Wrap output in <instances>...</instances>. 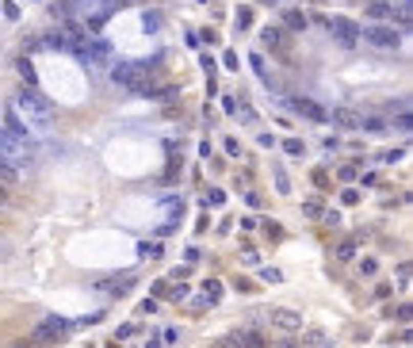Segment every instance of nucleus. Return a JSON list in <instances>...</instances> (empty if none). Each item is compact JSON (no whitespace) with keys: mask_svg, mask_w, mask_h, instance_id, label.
Masks as SVG:
<instances>
[{"mask_svg":"<svg viewBox=\"0 0 413 348\" xmlns=\"http://www.w3.org/2000/svg\"><path fill=\"white\" fill-rule=\"evenodd\" d=\"M69 321L66 318H46V321H38L35 325V333H31V344H50V341H61V337L69 333Z\"/></svg>","mask_w":413,"mask_h":348,"instance_id":"nucleus-5","label":"nucleus"},{"mask_svg":"<svg viewBox=\"0 0 413 348\" xmlns=\"http://www.w3.org/2000/svg\"><path fill=\"white\" fill-rule=\"evenodd\" d=\"M226 153H230V157H237V153H241V142H237V138H226Z\"/></svg>","mask_w":413,"mask_h":348,"instance_id":"nucleus-23","label":"nucleus"},{"mask_svg":"<svg viewBox=\"0 0 413 348\" xmlns=\"http://www.w3.org/2000/svg\"><path fill=\"white\" fill-rule=\"evenodd\" d=\"M268 318H272V325H279V329H283V333H298V329H302V314L283 310V306H279V310H272Z\"/></svg>","mask_w":413,"mask_h":348,"instance_id":"nucleus-8","label":"nucleus"},{"mask_svg":"<svg viewBox=\"0 0 413 348\" xmlns=\"http://www.w3.org/2000/svg\"><path fill=\"white\" fill-rule=\"evenodd\" d=\"M69 8H77L88 23H103L119 8V0H69Z\"/></svg>","mask_w":413,"mask_h":348,"instance_id":"nucleus-4","label":"nucleus"},{"mask_svg":"<svg viewBox=\"0 0 413 348\" xmlns=\"http://www.w3.org/2000/svg\"><path fill=\"white\" fill-rule=\"evenodd\" d=\"M363 4H383V0H363Z\"/></svg>","mask_w":413,"mask_h":348,"instance_id":"nucleus-33","label":"nucleus"},{"mask_svg":"<svg viewBox=\"0 0 413 348\" xmlns=\"http://www.w3.org/2000/svg\"><path fill=\"white\" fill-rule=\"evenodd\" d=\"M367 15H371V19H390L394 8H390V0H383V4H367Z\"/></svg>","mask_w":413,"mask_h":348,"instance_id":"nucleus-12","label":"nucleus"},{"mask_svg":"<svg viewBox=\"0 0 413 348\" xmlns=\"http://www.w3.org/2000/svg\"><path fill=\"white\" fill-rule=\"evenodd\" d=\"M8 111L15 115V123H19L31 138H42V134L54 130V107L35 92V88H19V92L12 96V107Z\"/></svg>","mask_w":413,"mask_h":348,"instance_id":"nucleus-1","label":"nucleus"},{"mask_svg":"<svg viewBox=\"0 0 413 348\" xmlns=\"http://www.w3.org/2000/svg\"><path fill=\"white\" fill-rule=\"evenodd\" d=\"M241 348H268V341H264L260 333H253V329H245V333H241Z\"/></svg>","mask_w":413,"mask_h":348,"instance_id":"nucleus-13","label":"nucleus"},{"mask_svg":"<svg viewBox=\"0 0 413 348\" xmlns=\"http://www.w3.org/2000/svg\"><path fill=\"white\" fill-rule=\"evenodd\" d=\"M0 184H4V188H12V184H15V168L4 165V161H0Z\"/></svg>","mask_w":413,"mask_h":348,"instance_id":"nucleus-15","label":"nucleus"},{"mask_svg":"<svg viewBox=\"0 0 413 348\" xmlns=\"http://www.w3.org/2000/svg\"><path fill=\"white\" fill-rule=\"evenodd\" d=\"M12 348H35V344H12Z\"/></svg>","mask_w":413,"mask_h":348,"instance_id":"nucleus-32","label":"nucleus"},{"mask_svg":"<svg viewBox=\"0 0 413 348\" xmlns=\"http://www.w3.org/2000/svg\"><path fill=\"white\" fill-rule=\"evenodd\" d=\"M283 19H287V27H291V31H302V27H306V15H302V12H287Z\"/></svg>","mask_w":413,"mask_h":348,"instance_id":"nucleus-14","label":"nucleus"},{"mask_svg":"<svg viewBox=\"0 0 413 348\" xmlns=\"http://www.w3.org/2000/svg\"><path fill=\"white\" fill-rule=\"evenodd\" d=\"M168 298H188V287H184V283H180V287H172V291H168Z\"/></svg>","mask_w":413,"mask_h":348,"instance_id":"nucleus-27","label":"nucleus"},{"mask_svg":"<svg viewBox=\"0 0 413 348\" xmlns=\"http://www.w3.org/2000/svg\"><path fill=\"white\" fill-rule=\"evenodd\" d=\"M214 348H241V333H230V337H222Z\"/></svg>","mask_w":413,"mask_h":348,"instance_id":"nucleus-18","label":"nucleus"},{"mask_svg":"<svg viewBox=\"0 0 413 348\" xmlns=\"http://www.w3.org/2000/svg\"><path fill=\"white\" fill-rule=\"evenodd\" d=\"M287 107L298 111V115H306V119H314V123H325V119H329V111L318 107L314 100H287Z\"/></svg>","mask_w":413,"mask_h":348,"instance_id":"nucleus-9","label":"nucleus"},{"mask_svg":"<svg viewBox=\"0 0 413 348\" xmlns=\"http://www.w3.org/2000/svg\"><path fill=\"white\" fill-rule=\"evenodd\" d=\"M218 298H222V283H218V279H207V283H203V298H199V302H210V306H214Z\"/></svg>","mask_w":413,"mask_h":348,"instance_id":"nucleus-11","label":"nucleus"},{"mask_svg":"<svg viewBox=\"0 0 413 348\" xmlns=\"http://www.w3.org/2000/svg\"><path fill=\"white\" fill-rule=\"evenodd\" d=\"M153 310H157V302H153V298H145V302L138 306V314H153Z\"/></svg>","mask_w":413,"mask_h":348,"instance_id":"nucleus-26","label":"nucleus"},{"mask_svg":"<svg viewBox=\"0 0 413 348\" xmlns=\"http://www.w3.org/2000/svg\"><path fill=\"white\" fill-rule=\"evenodd\" d=\"M287 153H291V157H298V153H302V142H298V138H287Z\"/></svg>","mask_w":413,"mask_h":348,"instance_id":"nucleus-24","label":"nucleus"},{"mask_svg":"<svg viewBox=\"0 0 413 348\" xmlns=\"http://www.w3.org/2000/svg\"><path fill=\"white\" fill-rule=\"evenodd\" d=\"M19 73H23V80H27V84L35 80V69H31V61H19Z\"/></svg>","mask_w":413,"mask_h":348,"instance_id":"nucleus-22","label":"nucleus"},{"mask_svg":"<svg viewBox=\"0 0 413 348\" xmlns=\"http://www.w3.org/2000/svg\"><path fill=\"white\" fill-rule=\"evenodd\" d=\"M398 283H402V287H409V264H402V268H398Z\"/></svg>","mask_w":413,"mask_h":348,"instance_id":"nucleus-25","label":"nucleus"},{"mask_svg":"<svg viewBox=\"0 0 413 348\" xmlns=\"http://www.w3.org/2000/svg\"><path fill=\"white\" fill-rule=\"evenodd\" d=\"M0 161L12 168H23V165H35V138L15 123V115L8 111L4 115V126H0Z\"/></svg>","mask_w":413,"mask_h":348,"instance_id":"nucleus-2","label":"nucleus"},{"mask_svg":"<svg viewBox=\"0 0 413 348\" xmlns=\"http://www.w3.org/2000/svg\"><path fill=\"white\" fill-rule=\"evenodd\" d=\"M325 27H329V35H333V38H337V42H341V46H356V42H360V27H356L352 19H344V15H337V19H329Z\"/></svg>","mask_w":413,"mask_h":348,"instance_id":"nucleus-6","label":"nucleus"},{"mask_svg":"<svg viewBox=\"0 0 413 348\" xmlns=\"http://www.w3.org/2000/svg\"><path fill=\"white\" fill-rule=\"evenodd\" d=\"M333 123L337 126H348V130H363V115H360V111H352V107H337L333 111Z\"/></svg>","mask_w":413,"mask_h":348,"instance_id":"nucleus-10","label":"nucleus"},{"mask_svg":"<svg viewBox=\"0 0 413 348\" xmlns=\"http://www.w3.org/2000/svg\"><path fill=\"white\" fill-rule=\"evenodd\" d=\"M356 256V245L352 241H341V249H337V260H352Z\"/></svg>","mask_w":413,"mask_h":348,"instance_id":"nucleus-16","label":"nucleus"},{"mask_svg":"<svg viewBox=\"0 0 413 348\" xmlns=\"http://www.w3.org/2000/svg\"><path fill=\"white\" fill-rule=\"evenodd\" d=\"M360 38L371 42V46H379V50H394V46L402 42L394 27H367V31H360Z\"/></svg>","mask_w":413,"mask_h":348,"instance_id":"nucleus-7","label":"nucleus"},{"mask_svg":"<svg viewBox=\"0 0 413 348\" xmlns=\"http://www.w3.org/2000/svg\"><path fill=\"white\" fill-rule=\"evenodd\" d=\"M275 348H298L295 341H283V344H275Z\"/></svg>","mask_w":413,"mask_h":348,"instance_id":"nucleus-30","label":"nucleus"},{"mask_svg":"<svg viewBox=\"0 0 413 348\" xmlns=\"http://www.w3.org/2000/svg\"><path fill=\"white\" fill-rule=\"evenodd\" d=\"M310 341H314V348H329V337L321 329H310Z\"/></svg>","mask_w":413,"mask_h":348,"instance_id":"nucleus-19","label":"nucleus"},{"mask_svg":"<svg viewBox=\"0 0 413 348\" xmlns=\"http://www.w3.org/2000/svg\"><path fill=\"white\" fill-rule=\"evenodd\" d=\"M279 31H275V27H264V42H268V46H279Z\"/></svg>","mask_w":413,"mask_h":348,"instance_id":"nucleus-20","label":"nucleus"},{"mask_svg":"<svg viewBox=\"0 0 413 348\" xmlns=\"http://www.w3.org/2000/svg\"><path fill=\"white\" fill-rule=\"evenodd\" d=\"M402 8H409V0H402Z\"/></svg>","mask_w":413,"mask_h":348,"instance_id":"nucleus-34","label":"nucleus"},{"mask_svg":"<svg viewBox=\"0 0 413 348\" xmlns=\"http://www.w3.org/2000/svg\"><path fill=\"white\" fill-rule=\"evenodd\" d=\"M222 203H226V191H218V188H214V191H210V195L203 199V207H222Z\"/></svg>","mask_w":413,"mask_h":348,"instance_id":"nucleus-17","label":"nucleus"},{"mask_svg":"<svg viewBox=\"0 0 413 348\" xmlns=\"http://www.w3.org/2000/svg\"><path fill=\"white\" fill-rule=\"evenodd\" d=\"M4 199H8V188H4V184H0V203H4Z\"/></svg>","mask_w":413,"mask_h":348,"instance_id":"nucleus-31","label":"nucleus"},{"mask_svg":"<svg viewBox=\"0 0 413 348\" xmlns=\"http://www.w3.org/2000/svg\"><path fill=\"white\" fill-rule=\"evenodd\" d=\"M165 341H161V337H149V341H145V348H161Z\"/></svg>","mask_w":413,"mask_h":348,"instance_id":"nucleus-29","label":"nucleus"},{"mask_svg":"<svg viewBox=\"0 0 413 348\" xmlns=\"http://www.w3.org/2000/svg\"><path fill=\"white\" fill-rule=\"evenodd\" d=\"M321 222L325 226H341V214H337V210H321Z\"/></svg>","mask_w":413,"mask_h":348,"instance_id":"nucleus-21","label":"nucleus"},{"mask_svg":"<svg viewBox=\"0 0 413 348\" xmlns=\"http://www.w3.org/2000/svg\"><path fill=\"white\" fill-rule=\"evenodd\" d=\"M260 276H264V279H268V283H279V272H275V268H264V272H260Z\"/></svg>","mask_w":413,"mask_h":348,"instance_id":"nucleus-28","label":"nucleus"},{"mask_svg":"<svg viewBox=\"0 0 413 348\" xmlns=\"http://www.w3.org/2000/svg\"><path fill=\"white\" fill-rule=\"evenodd\" d=\"M111 80L134 88V92H153V88H157V73L145 66V61H119V66L111 69Z\"/></svg>","mask_w":413,"mask_h":348,"instance_id":"nucleus-3","label":"nucleus"}]
</instances>
